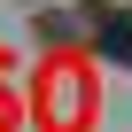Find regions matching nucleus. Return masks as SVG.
Listing matches in <instances>:
<instances>
[{"label": "nucleus", "mask_w": 132, "mask_h": 132, "mask_svg": "<svg viewBox=\"0 0 132 132\" xmlns=\"http://www.w3.org/2000/svg\"><path fill=\"white\" fill-rule=\"evenodd\" d=\"M109 54H124V62H132V23H124V16L109 23Z\"/></svg>", "instance_id": "obj_1"}]
</instances>
